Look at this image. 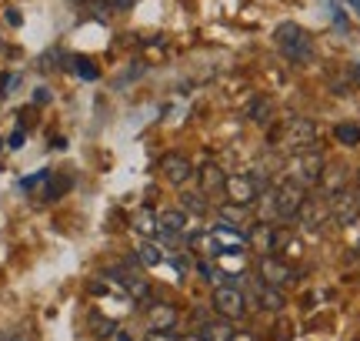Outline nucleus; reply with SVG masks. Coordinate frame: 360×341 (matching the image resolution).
Segmentation results:
<instances>
[{"instance_id": "obj_1", "label": "nucleus", "mask_w": 360, "mask_h": 341, "mask_svg": "<svg viewBox=\"0 0 360 341\" xmlns=\"http://www.w3.org/2000/svg\"><path fill=\"white\" fill-rule=\"evenodd\" d=\"M277 47H281L283 57L297 67H307L310 61H314V44H310L307 30L300 24H290V20H287V24L277 27Z\"/></svg>"}, {"instance_id": "obj_2", "label": "nucleus", "mask_w": 360, "mask_h": 341, "mask_svg": "<svg viewBox=\"0 0 360 341\" xmlns=\"http://www.w3.org/2000/svg\"><path fill=\"white\" fill-rule=\"evenodd\" d=\"M304 201H307V187L287 181V178L270 187V208H274V218H277V221H294L297 211L304 208Z\"/></svg>"}, {"instance_id": "obj_3", "label": "nucleus", "mask_w": 360, "mask_h": 341, "mask_svg": "<svg viewBox=\"0 0 360 341\" xmlns=\"http://www.w3.org/2000/svg\"><path fill=\"white\" fill-rule=\"evenodd\" d=\"M323 168H327V161H323L321 151H300V154H294L287 161V174L283 178L300 184V187H317Z\"/></svg>"}, {"instance_id": "obj_4", "label": "nucleus", "mask_w": 360, "mask_h": 341, "mask_svg": "<svg viewBox=\"0 0 360 341\" xmlns=\"http://www.w3.org/2000/svg\"><path fill=\"white\" fill-rule=\"evenodd\" d=\"M314 144H317V124L310 118H290L283 124V131H281L283 151L300 154V151H314Z\"/></svg>"}, {"instance_id": "obj_5", "label": "nucleus", "mask_w": 360, "mask_h": 341, "mask_svg": "<svg viewBox=\"0 0 360 341\" xmlns=\"http://www.w3.org/2000/svg\"><path fill=\"white\" fill-rule=\"evenodd\" d=\"M214 311H217L224 321H240L247 315V298L240 288L233 285H217L214 288Z\"/></svg>"}, {"instance_id": "obj_6", "label": "nucleus", "mask_w": 360, "mask_h": 341, "mask_svg": "<svg viewBox=\"0 0 360 341\" xmlns=\"http://www.w3.org/2000/svg\"><path fill=\"white\" fill-rule=\"evenodd\" d=\"M220 194H224V201H231V204L250 208V204L260 197V187L250 174H227V181H224V191H220Z\"/></svg>"}, {"instance_id": "obj_7", "label": "nucleus", "mask_w": 360, "mask_h": 341, "mask_svg": "<svg viewBox=\"0 0 360 341\" xmlns=\"http://www.w3.org/2000/svg\"><path fill=\"white\" fill-rule=\"evenodd\" d=\"M327 204H330V221L340 224V228H347L360 218V191L357 187H344L340 194L327 197Z\"/></svg>"}, {"instance_id": "obj_8", "label": "nucleus", "mask_w": 360, "mask_h": 341, "mask_svg": "<svg viewBox=\"0 0 360 341\" xmlns=\"http://www.w3.org/2000/svg\"><path fill=\"white\" fill-rule=\"evenodd\" d=\"M257 275H260V285H270V288H283L294 281V271L290 264L277 258V254H260L257 258Z\"/></svg>"}, {"instance_id": "obj_9", "label": "nucleus", "mask_w": 360, "mask_h": 341, "mask_svg": "<svg viewBox=\"0 0 360 341\" xmlns=\"http://www.w3.org/2000/svg\"><path fill=\"white\" fill-rule=\"evenodd\" d=\"M297 221L310 228V231H317L323 224L330 221V204H327V197H307L304 201V208L297 211Z\"/></svg>"}, {"instance_id": "obj_10", "label": "nucleus", "mask_w": 360, "mask_h": 341, "mask_svg": "<svg viewBox=\"0 0 360 341\" xmlns=\"http://www.w3.org/2000/svg\"><path fill=\"white\" fill-rule=\"evenodd\" d=\"M160 170H164V178H167L170 184H187L193 174V164L184 154H177V151H170V154H164L160 158Z\"/></svg>"}, {"instance_id": "obj_11", "label": "nucleus", "mask_w": 360, "mask_h": 341, "mask_svg": "<svg viewBox=\"0 0 360 341\" xmlns=\"http://www.w3.org/2000/svg\"><path fill=\"white\" fill-rule=\"evenodd\" d=\"M197 178H200V191L210 197H217L220 191H224V181H227V174L214 164V161H207V164H200V170H197Z\"/></svg>"}, {"instance_id": "obj_12", "label": "nucleus", "mask_w": 360, "mask_h": 341, "mask_svg": "<svg viewBox=\"0 0 360 341\" xmlns=\"http://www.w3.org/2000/svg\"><path fill=\"white\" fill-rule=\"evenodd\" d=\"M277 241H281V231L267 221L257 224V228L250 231V237H247V244H257L260 254H274V251H277Z\"/></svg>"}, {"instance_id": "obj_13", "label": "nucleus", "mask_w": 360, "mask_h": 341, "mask_svg": "<svg viewBox=\"0 0 360 341\" xmlns=\"http://www.w3.org/2000/svg\"><path fill=\"white\" fill-rule=\"evenodd\" d=\"M210 235H214V241L220 244V251H233V254H240V251L247 248V235H244V231H237V228L217 224Z\"/></svg>"}, {"instance_id": "obj_14", "label": "nucleus", "mask_w": 360, "mask_h": 341, "mask_svg": "<svg viewBox=\"0 0 360 341\" xmlns=\"http://www.w3.org/2000/svg\"><path fill=\"white\" fill-rule=\"evenodd\" d=\"M147 321H150V328H177V308L167 302H157L150 304Z\"/></svg>"}, {"instance_id": "obj_15", "label": "nucleus", "mask_w": 360, "mask_h": 341, "mask_svg": "<svg viewBox=\"0 0 360 341\" xmlns=\"http://www.w3.org/2000/svg\"><path fill=\"white\" fill-rule=\"evenodd\" d=\"M321 187H323V197L340 194V191L347 187V170H344V168H323Z\"/></svg>"}, {"instance_id": "obj_16", "label": "nucleus", "mask_w": 360, "mask_h": 341, "mask_svg": "<svg viewBox=\"0 0 360 341\" xmlns=\"http://www.w3.org/2000/svg\"><path fill=\"white\" fill-rule=\"evenodd\" d=\"M217 218H220V224L237 228V231H244V228H247V208H240V204H231V201H224V204L217 208Z\"/></svg>"}, {"instance_id": "obj_17", "label": "nucleus", "mask_w": 360, "mask_h": 341, "mask_svg": "<svg viewBox=\"0 0 360 341\" xmlns=\"http://www.w3.org/2000/svg\"><path fill=\"white\" fill-rule=\"evenodd\" d=\"M157 221H160V228L170 231V235H184V231H187V211L184 208H167V211L157 214Z\"/></svg>"}, {"instance_id": "obj_18", "label": "nucleus", "mask_w": 360, "mask_h": 341, "mask_svg": "<svg viewBox=\"0 0 360 341\" xmlns=\"http://www.w3.org/2000/svg\"><path fill=\"white\" fill-rule=\"evenodd\" d=\"M134 228H137L143 237H160V231H164L160 221H157V214L150 208H141L137 214H134Z\"/></svg>"}, {"instance_id": "obj_19", "label": "nucleus", "mask_w": 360, "mask_h": 341, "mask_svg": "<svg viewBox=\"0 0 360 341\" xmlns=\"http://www.w3.org/2000/svg\"><path fill=\"white\" fill-rule=\"evenodd\" d=\"M257 302L264 311H283V291L281 288H270V285H260L257 288Z\"/></svg>"}, {"instance_id": "obj_20", "label": "nucleus", "mask_w": 360, "mask_h": 341, "mask_svg": "<svg viewBox=\"0 0 360 341\" xmlns=\"http://www.w3.org/2000/svg\"><path fill=\"white\" fill-rule=\"evenodd\" d=\"M204 341H233V328L231 321H207L204 328L197 331Z\"/></svg>"}, {"instance_id": "obj_21", "label": "nucleus", "mask_w": 360, "mask_h": 341, "mask_svg": "<svg viewBox=\"0 0 360 341\" xmlns=\"http://www.w3.org/2000/svg\"><path fill=\"white\" fill-rule=\"evenodd\" d=\"M334 137L340 141V144L354 147V144H360V128H357V124H337V128H334Z\"/></svg>"}, {"instance_id": "obj_22", "label": "nucleus", "mask_w": 360, "mask_h": 341, "mask_svg": "<svg viewBox=\"0 0 360 341\" xmlns=\"http://www.w3.org/2000/svg\"><path fill=\"white\" fill-rule=\"evenodd\" d=\"M270 114H274V104H270L267 97H257V104L250 107V120L267 128V124H270Z\"/></svg>"}, {"instance_id": "obj_23", "label": "nucleus", "mask_w": 360, "mask_h": 341, "mask_svg": "<svg viewBox=\"0 0 360 341\" xmlns=\"http://www.w3.org/2000/svg\"><path fill=\"white\" fill-rule=\"evenodd\" d=\"M141 261L150 264V268H154V264H160V261H164V248H160V244H154V241H143V244H141Z\"/></svg>"}, {"instance_id": "obj_24", "label": "nucleus", "mask_w": 360, "mask_h": 341, "mask_svg": "<svg viewBox=\"0 0 360 341\" xmlns=\"http://www.w3.org/2000/svg\"><path fill=\"white\" fill-rule=\"evenodd\" d=\"M67 187H70V178H51V187L44 191V197H47V201H57Z\"/></svg>"}, {"instance_id": "obj_25", "label": "nucleus", "mask_w": 360, "mask_h": 341, "mask_svg": "<svg viewBox=\"0 0 360 341\" xmlns=\"http://www.w3.org/2000/svg\"><path fill=\"white\" fill-rule=\"evenodd\" d=\"M147 341H177V331L174 328H150L147 331Z\"/></svg>"}, {"instance_id": "obj_26", "label": "nucleus", "mask_w": 360, "mask_h": 341, "mask_svg": "<svg viewBox=\"0 0 360 341\" xmlns=\"http://www.w3.org/2000/svg\"><path fill=\"white\" fill-rule=\"evenodd\" d=\"M74 64H77V74H80V78H87V80H97V67L90 64L87 57H77Z\"/></svg>"}, {"instance_id": "obj_27", "label": "nucleus", "mask_w": 360, "mask_h": 341, "mask_svg": "<svg viewBox=\"0 0 360 341\" xmlns=\"http://www.w3.org/2000/svg\"><path fill=\"white\" fill-rule=\"evenodd\" d=\"M184 211H197V214H207V204L197 201V194H184Z\"/></svg>"}, {"instance_id": "obj_28", "label": "nucleus", "mask_w": 360, "mask_h": 341, "mask_svg": "<svg viewBox=\"0 0 360 341\" xmlns=\"http://www.w3.org/2000/svg\"><path fill=\"white\" fill-rule=\"evenodd\" d=\"M7 147H13V151H17V147H24V131H13L11 141H7Z\"/></svg>"}, {"instance_id": "obj_29", "label": "nucleus", "mask_w": 360, "mask_h": 341, "mask_svg": "<svg viewBox=\"0 0 360 341\" xmlns=\"http://www.w3.org/2000/svg\"><path fill=\"white\" fill-rule=\"evenodd\" d=\"M34 101H37V104H47V101H51V94H47L44 87H40V91L34 94Z\"/></svg>"}, {"instance_id": "obj_30", "label": "nucleus", "mask_w": 360, "mask_h": 341, "mask_svg": "<svg viewBox=\"0 0 360 341\" xmlns=\"http://www.w3.org/2000/svg\"><path fill=\"white\" fill-rule=\"evenodd\" d=\"M177 341H204L197 331H191V335H177Z\"/></svg>"}, {"instance_id": "obj_31", "label": "nucleus", "mask_w": 360, "mask_h": 341, "mask_svg": "<svg viewBox=\"0 0 360 341\" xmlns=\"http://www.w3.org/2000/svg\"><path fill=\"white\" fill-rule=\"evenodd\" d=\"M11 74H0V97H4V87H7V84H11Z\"/></svg>"}, {"instance_id": "obj_32", "label": "nucleus", "mask_w": 360, "mask_h": 341, "mask_svg": "<svg viewBox=\"0 0 360 341\" xmlns=\"http://www.w3.org/2000/svg\"><path fill=\"white\" fill-rule=\"evenodd\" d=\"M233 341H254L250 335H244V331H233Z\"/></svg>"}, {"instance_id": "obj_33", "label": "nucleus", "mask_w": 360, "mask_h": 341, "mask_svg": "<svg viewBox=\"0 0 360 341\" xmlns=\"http://www.w3.org/2000/svg\"><path fill=\"white\" fill-rule=\"evenodd\" d=\"M347 7H350V11H354V13H357V17H360V0H347Z\"/></svg>"}, {"instance_id": "obj_34", "label": "nucleus", "mask_w": 360, "mask_h": 341, "mask_svg": "<svg viewBox=\"0 0 360 341\" xmlns=\"http://www.w3.org/2000/svg\"><path fill=\"white\" fill-rule=\"evenodd\" d=\"M0 341H24V338H17V335H7V331H0Z\"/></svg>"}, {"instance_id": "obj_35", "label": "nucleus", "mask_w": 360, "mask_h": 341, "mask_svg": "<svg viewBox=\"0 0 360 341\" xmlns=\"http://www.w3.org/2000/svg\"><path fill=\"white\" fill-rule=\"evenodd\" d=\"M117 341H130L127 335H124V331H117Z\"/></svg>"}, {"instance_id": "obj_36", "label": "nucleus", "mask_w": 360, "mask_h": 341, "mask_svg": "<svg viewBox=\"0 0 360 341\" xmlns=\"http://www.w3.org/2000/svg\"><path fill=\"white\" fill-rule=\"evenodd\" d=\"M0 147H4V141H0Z\"/></svg>"}]
</instances>
